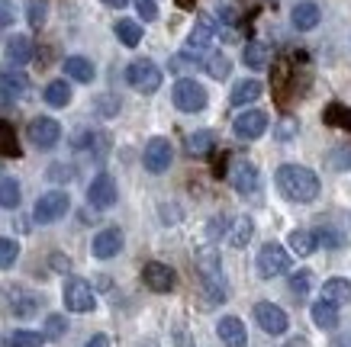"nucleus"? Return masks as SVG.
Segmentation results:
<instances>
[{
	"label": "nucleus",
	"mask_w": 351,
	"mask_h": 347,
	"mask_svg": "<svg viewBox=\"0 0 351 347\" xmlns=\"http://www.w3.org/2000/svg\"><path fill=\"white\" fill-rule=\"evenodd\" d=\"M261 94H265V84L255 81V77H245V81H235L232 84L229 103L232 106H248V103H255V100H261Z\"/></svg>",
	"instance_id": "18"
},
{
	"label": "nucleus",
	"mask_w": 351,
	"mask_h": 347,
	"mask_svg": "<svg viewBox=\"0 0 351 347\" xmlns=\"http://www.w3.org/2000/svg\"><path fill=\"white\" fill-rule=\"evenodd\" d=\"M16 257H20V244L13 238H0V270H10Z\"/></svg>",
	"instance_id": "35"
},
{
	"label": "nucleus",
	"mask_w": 351,
	"mask_h": 347,
	"mask_svg": "<svg viewBox=\"0 0 351 347\" xmlns=\"http://www.w3.org/2000/svg\"><path fill=\"white\" fill-rule=\"evenodd\" d=\"M126 84L138 94H155L161 87V68L152 58H136L126 68Z\"/></svg>",
	"instance_id": "4"
},
{
	"label": "nucleus",
	"mask_w": 351,
	"mask_h": 347,
	"mask_svg": "<svg viewBox=\"0 0 351 347\" xmlns=\"http://www.w3.org/2000/svg\"><path fill=\"white\" fill-rule=\"evenodd\" d=\"M242 62H245V68L261 71V68H267V64H271V49H267L265 42H248L242 49Z\"/></svg>",
	"instance_id": "27"
},
{
	"label": "nucleus",
	"mask_w": 351,
	"mask_h": 347,
	"mask_svg": "<svg viewBox=\"0 0 351 347\" xmlns=\"http://www.w3.org/2000/svg\"><path fill=\"white\" fill-rule=\"evenodd\" d=\"M52 267H55V270H68L71 264H68V257H62V254H55V257H52Z\"/></svg>",
	"instance_id": "44"
},
{
	"label": "nucleus",
	"mask_w": 351,
	"mask_h": 347,
	"mask_svg": "<svg viewBox=\"0 0 351 347\" xmlns=\"http://www.w3.org/2000/svg\"><path fill=\"white\" fill-rule=\"evenodd\" d=\"M62 299H64V309H68V312H77V316H87V312H94V309H97L94 290H90V283H87V280H81V277L64 280Z\"/></svg>",
	"instance_id": "5"
},
{
	"label": "nucleus",
	"mask_w": 351,
	"mask_h": 347,
	"mask_svg": "<svg viewBox=\"0 0 351 347\" xmlns=\"http://www.w3.org/2000/svg\"><path fill=\"white\" fill-rule=\"evenodd\" d=\"M3 344H7V347H43L45 344V335L20 328V331H10V335L3 337Z\"/></svg>",
	"instance_id": "31"
},
{
	"label": "nucleus",
	"mask_w": 351,
	"mask_h": 347,
	"mask_svg": "<svg viewBox=\"0 0 351 347\" xmlns=\"http://www.w3.org/2000/svg\"><path fill=\"white\" fill-rule=\"evenodd\" d=\"M258 183H261V177H258L255 164H252V161H235L232 164V187H235V193L252 196V193L258 190Z\"/></svg>",
	"instance_id": "17"
},
{
	"label": "nucleus",
	"mask_w": 351,
	"mask_h": 347,
	"mask_svg": "<svg viewBox=\"0 0 351 347\" xmlns=\"http://www.w3.org/2000/svg\"><path fill=\"white\" fill-rule=\"evenodd\" d=\"M43 100L52 110H64V106H71V87H68V81H52V84L45 87Z\"/></svg>",
	"instance_id": "28"
},
{
	"label": "nucleus",
	"mask_w": 351,
	"mask_h": 347,
	"mask_svg": "<svg viewBox=\"0 0 351 347\" xmlns=\"http://www.w3.org/2000/svg\"><path fill=\"white\" fill-rule=\"evenodd\" d=\"M113 29H117V39L126 45V49H136V45L142 42V23H136V20H117V26H113Z\"/></svg>",
	"instance_id": "29"
},
{
	"label": "nucleus",
	"mask_w": 351,
	"mask_h": 347,
	"mask_svg": "<svg viewBox=\"0 0 351 347\" xmlns=\"http://www.w3.org/2000/svg\"><path fill=\"white\" fill-rule=\"evenodd\" d=\"M64 74H68L71 81H77V84H94L97 68L84 55H71V58H64Z\"/></svg>",
	"instance_id": "19"
},
{
	"label": "nucleus",
	"mask_w": 351,
	"mask_h": 347,
	"mask_svg": "<svg viewBox=\"0 0 351 347\" xmlns=\"http://www.w3.org/2000/svg\"><path fill=\"white\" fill-rule=\"evenodd\" d=\"M3 52H7V62L29 64V58H32V39H29V36H10Z\"/></svg>",
	"instance_id": "26"
},
{
	"label": "nucleus",
	"mask_w": 351,
	"mask_h": 347,
	"mask_svg": "<svg viewBox=\"0 0 351 347\" xmlns=\"http://www.w3.org/2000/svg\"><path fill=\"white\" fill-rule=\"evenodd\" d=\"M3 299H7V309L20 318L36 316L39 305H43V296L29 293V290H23V286H7V290H3Z\"/></svg>",
	"instance_id": "11"
},
{
	"label": "nucleus",
	"mask_w": 351,
	"mask_h": 347,
	"mask_svg": "<svg viewBox=\"0 0 351 347\" xmlns=\"http://www.w3.org/2000/svg\"><path fill=\"white\" fill-rule=\"evenodd\" d=\"M84 347H110V337H107V335H94Z\"/></svg>",
	"instance_id": "43"
},
{
	"label": "nucleus",
	"mask_w": 351,
	"mask_h": 347,
	"mask_svg": "<svg viewBox=\"0 0 351 347\" xmlns=\"http://www.w3.org/2000/svg\"><path fill=\"white\" fill-rule=\"evenodd\" d=\"M119 200V190H117V180L110 177V174H97L90 180V187H87V203L94 206V209H113Z\"/></svg>",
	"instance_id": "10"
},
{
	"label": "nucleus",
	"mask_w": 351,
	"mask_h": 347,
	"mask_svg": "<svg viewBox=\"0 0 351 347\" xmlns=\"http://www.w3.org/2000/svg\"><path fill=\"white\" fill-rule=\"evenodd\" d=\"M16 20V0H0V29L13 26Z\"/></svg>",
	"instance_id": "39"
},
{
	"label": "nucleus",
	"mask_w": 351,
	"mask_h": 347,
	"mask_svg": "<svg viewBox=\"0 0 351 347\" xmlns=\"http://www.w3.org/2000/svg\"><path fill=\"white\" fill-rule=\"evenodd\" d=\"M132 7H136V13H138V20L142 23L158 20V3H155V0H132Z\"/></svg>",
	"instance_id": "37"
},
{
	"label": "nucleus",
	"mask_w": 351,
	"mask_h": 347,
	"mask_svg": "<svg viewBox=\"0 0 351 347\" xmlns=\"http://www.w3.org/2000/svg\"><path fill=\"white\" fill-rule=\"evenodd\" d=\"M309 286H313V274L309 270H297V274L290 277V293L297 296V299H303L309 293Z\"/></svg>",
	"instance_id": "36"
},
{
	"label": "nucleus",
	"mask_w": 351,
	"mask_h": 347,
	"mask_svg": "<svg viewBox=\"0 0 351 347\" xmlns=\"http://www.w3.org/2000/svg\"><path fill=\"white\" fill-rule=\"evenodd\" d=\"M138 347H158V341H155V337H142V341H138Z\"/></svg>",
	"instance_id": "46"
},
{
	"label": "nucleus",
	"mask_w": 351,
	"mask_h": 347,
	"mask_svg": "<svg viewBox=\"0 0 351 347\" xmlns=\"http://www.w3.org/2000/svg\"><path fill=\"white\" fill-rule=\"evenodd\" d=\"M216 136L210 132V129H203V132H193V136H187V148H191V155H206L210 148H213Z\"/></svg>",
	"instance_id": "34"
},
{
	"label": "nucleus",
	"mask_w": 351,
	"mask_h": 347,
	"mask_svg": "<svg viewBox=\"0 0 351 347\" xmlns=\"http://www.w3.org/2000/svg\"><path fill=\"white\" fill-rule=\"evenodd\" d=\"M174 347H193V337L187 335V331H178V335H174Z\"/></svg>",
	"instance_id": "42"
},
{
	"label": "nucleus",
	"mask_w": 351,
	"mask_h": 347,
	"mask_svg": "<svg viewBox=\"0 0 351 347\" xmlns=\"http://www.w3.org/2000/svg\"><path fill=\"white\" fill-rule=\"evenodd\" d=\"M274 183L280 196L290 203H313L319 196V177L316 170L303 168V164H280L274 174Z\"/></svg>",
	"instance_id": "1"
},
{
	"label": "nucleus",
	"mask_w": 351,
	"mask_h": 347,
	"mask_svg": "<svg viewBox=\"0 0 351 347\" xmlns=\"http://www.w3.org/2000/svg\"><path fill=\"white\" fill-rule=\"evenodd\" d=\"M287 248L297 254V257H309V254L319 248V238H316L313 231H306V229H293L287 235Z\"/></svg>",
	"instance_id": "24"
},
{
	"label": "nucleus",
	"mask_w": 351,
	"mask_h": 347,
	"mask_svg": "<svg viewBox=\"0 0 351 347\" xmlns=\"http://www.w3.org/2000/svg\"><path fill=\"white\" fill-rule=\"evenodd\" d=\"M206 235H210V238H219V235H226V219H223V216H216V219L206 222Z\"/></svg>",
	"instance_id": "41"
},
{
	"label": "nucleus",
	"mask_w": 351,
	"mask_h": 347,
	"mask_svg": "<svg viewBox=\"0 0 351 347\" xmlns=\"http://www.w3.org/2000/svg\"><path fill=\"white\" fill-rule=\"evenodd\" d=\"M271 126V116L261 113V110H242V113L232 119V132L235 138H242V142H255L261 138Z\"/></svg>",
	"instance_id": "9"
},
{
	"label": "nucleus",
	"mask_w": 351,
	"mask_h": 347,
	"mask_svg": "<svg viewBox=\"0 0 351 347\" xmlns=\"http://www.w3.org/2000/svg\"><path fill=\"white\" fill-rule=\"evenodd\" d=\"M319 20H322V10L313 0H300V3H293V10H290V26L297 32H313L319 26Z\"/></svg>",
	"instance_id": "15"
},
{
	"label": "nucleus",
	"mask_w": 351,
	"mask_h": 347,
	"mask_svg": "<svg viewBox=\"0 0 351 347\" xmlns=\"http://www.w3.org/2000/svg\"><path fill=\"white\" fill-rule=\"evenodd\" d=\"M71 209V200H68V193L64 190H49L43 193L39 200H36V209H32V219L39 222V225H52V222L64 219Z\"/></svg>",
	"instance_id": "6"
},
{
	"label": "nucleus",
	"mask_w": 351,
	"mask_h": 347,
	"mask_svg": "<svg viewBox=\"0 0 351 347\" xmlns=\"http://www.w3.org/2000/svg\"><path fill=\"white\" fill-rule=\"evenodd\" d=\"M26 138L39 151H49L62 138V123H55L52 116H36V119H29V126H26Z\"/></svg>",
	"instance_id": "8"
},
{
	"label": "nucleus",
	"mask_w": 351,
	"mask_h": 347,
	"mask_svg": "<svg viewBox=\"0 0 351 347\" xmlns=\"http://www.w3.org/2000/svg\"><path fill=\"white\" fill-rule=\"evenodd\" d=\"M174 164V145L165 136L149 138V145L142 148V168L149 174H165Z\"/></svg>",
	"instance_id": "7"
},
{
	"label": "nucleus",
	"mask_w": 351,
	"mask_h": 347,
	"mask_svg": "<svg viewBox=\"0 0 351 347\" xmlns=\"http://www.w3.org/2000/svg\"><path fill=\"white\" fill-rule=\"evenodd\" d=\"M142 283L149 286L152 293H171L174 286H178V274L171 270L168 264H158L152 261L142 267Z\"/></svg>",
	"instance_id": "12"
},
{
	"label": "nucleus",
	"mask_w": 351,
	"mask_h": 347,
	"mask_svg": "<svg viewBox=\"0 0 351 347\" xmlns=\"http://www.w3.org/2000/svg\"><path fill=\"white\" fill-rule=\"evenodd\" d=\"M20 200H23L20 183H16L13 177L0 180V209H16V206H20Z\"/></svg>",
	"instance_id": "30"
},
{
	"label": "nucleus",
	"mask_w": 351,
	"mask_h": 347,
	"mask_svg": "<svg viewBox=\"0 0 351 347\" xmlns=\"http://www.w3.org/2000/svg\"><path fill=\"white\" fill-rule=\"evenodd\" d=\"M229 71H232V62H229V55L213 52L210 58H206V74H210L213 81H226V77H229Z\"/></svg>",
	"instance_id": "33"
},
{
	"label": "nucleus",
	"mask_w": 351,
	"mask_h": 347,
	"mask_svg": "<svg viewBox=\"0 0 351 347\" xmlns=\"http://www.w3.org/2000/svg\"><path fill=\"white\" fill-rule=\"evenodd\" d=\"M26 90H29V77L23 71H13V68L0 71V94L7 97V100H16V97H23Z\"/></svg>",
	"instance_id": "20"
},
{
	"label": "nucleus",
	"mask_w": 351,
	"mask_h": 347,
	"mask_svg": "<svg viewBox=\"0 0 351 347\" xmlns=\"http://www.w3.org/2000/svg\"><path fill=\"white\" fill-rule=\"evenodd\" d=\"M107 3H110V7H126L129 0H107Z\"/></svg>",
	"instance_id": "47"
},
{
	"label": "nucleus",
	"mask_w": 351,
	"mask_h": 347,
	"mask_svg": "<svg viewBox=\"0 0 351 347\" xmlns=\"http://www.w3.org/2000/svg\"><path fill=\"white\" fill-rule=\"evenodd\" d=\"M49 20V0H26V23L32 29H43Z\"/></svg>",
	"instance_id": "32"
},
{
	"label": "nucleus",
	"mask_w": 351,
	"mask_h": 347,
	"mask_svg": "<svg viewBox=\"0 0 351 347\" xmlns=\"http://www.w3.org/2000/svg\"><path fill=\"white\" fill-rule=\"evenodd\" d=\"M339 347H351V341H341V344Z\"/></svg>",
	"instance_id": "48"
},
{
	"label": "nucleus",
	"mask_w": 351,
	"mask_h": 347,
	"mask_svg": "<svg viewBox=\"0 0 351 347\" xmlns=\"http://www.w3.org/2000/svg\"><path fill=\"white\" fill-rule=\"evenodd\" d=\"M309 316H313V325L322 328V331H335V328H339V305L326 303V299H319V303H313V309H309Z\"/></svg>",
	"instance_id": "21"
},
{
	"label": "nucleus",
	"mask_w": 351,
	"mask_h": 347,
	"mask_svg": "<svg viewBox=\"0 0 351 347\" xmlns=\"http://www.w3.org/2000/svg\"><path fill=\"white\" fill-rule=\"evenodd\" d=\"M255 322L261 325V331L265 335H284L287 331V312L280 309V305L274 303H258L255 305Z\"/></svg>",
	"instance_id": "13"
},
{
	"label": "nucleus",
	"mask_w": 351,
	"mask_h": 347,
	"mask_svg": "<svg viewBox=\"0 0 351 347\" xmlns=\"http://www.w3.org/2000/svg\"><path fill=\"white\" fill-rule=\"evenodd\" d=\"M45 177L52 180V183H68V180L75 177V174H71V168H68V164H52Z\"/></svg>",
	"instance_id": "40"
},
{
	"label": "nucleus",
	"mask_w": 351,
	"mask_h": 347,
	"mask_svg": "<svg viewBox=\"0 0 351 347\" xmlns=\"http://www.w3.org/2000/svg\"><path fill=\"white\" fill-rule=\"evenodd\" d=\"M255 267H258V277H261V280H274V277L290 270V251L277 242L261 244V251H258V257H255Z\"/></svg>",
	"instance_id": "3"
},
{
	"label": "nucleus",
	"mask_w": 351,
	"mask_h": 347,
	"mask_svg": "<svg viewBox=\"0 0 351 347\" xmlns=\"http://www.w3.org/2000/svg\"><path fill=\"white\" fill-rule=\"evenodd\" d=\"M287 347H309V341L303 335H297V337H290L287 341Z\"/></svg>",
	"instance_id": "45"
},
{
	"label": "nucleus",
	"mask_w": 351,
	"mask_h": 347,
	"mask_svg": "<svg viewBox=\"0 0 351 347\" xmlns=\"http://www.w3.org/2000/svg\"><path fill=\"white\" fill-rule=\"evenodd\" d=\"M206 87L200 81H193V77H178L174 87H171V103L178 106L181 113H200L206 110Z\"/></svg>",
	"instance_id": "2"
},
{
	"label": "nucleus",
	"mask_w": 351,
	"mask_h": 347,
	"mask_svg": "<svg viewBox=\"0 0 351 347\" xmlns=\"http://www.w3.org/2000/svg\"><path fill=\"white\" fill-rule=\"evenodd\" d=\"M123 244H126L123 231H119L117 225H110V229H104V231H97V235H94L90 251H94L97 261H110V257H117V254L123 251Z\"/></svg>",
	"instance_id": "14"
},
{
	"label": "nucleus",
	"mask_w": 351,
	"mask_h": 347,
	"mask_svg": "<svg viewBox=\"0 0 351 347\" xmlns=\"http://www.w3.org/2000/svg\"><path fill=\"white\" fill-rule=\"evenodd\" d=\"M216 335L226 347H248V331H245V322L235 316H223L219 325H216Z\"/></svg>",
	"instance_id": "16"
},
{
	"label": "nucleus",
	"mask_w": 351,
	"mask_h": 347,
	"mask_svg": "<svg viewBox=\"0 0 351 347\" xmlns=\"http://www.w3.org/2000/svg\"><path fill=\"white\" fill-rule=\"evenodd\" d=\"M252 235H255V222L248 219V216H239V219L226 229V242L232 244V248H245V244L252 242Z\"/></svg>",
	"instance_id": "25"
},
{
	"label": "nucleus",
	"mask_w": 351,
	"mask_h": 347,
	"mask_svg": "<svg viewBox=\"0 0 351 347\" xmlns=\"http://www.w3.org/2000/svg\"><path fill=\"white\" fill-rule=\"evenodd\" d=\"M64 331H68V322H64V316H49V318H45V337L58 341V337H64Z\"/></svg>",
	"instance_id": "38"
},
{
	"label": "nucleus",
	"mask_w": 351,
	"mask_h": 347,
	"mask_svg": "<svg viewBox=\"0 0 351 347\" xmlns=\"http://www.w3.org/2000/svg\"><path fill=\"white\" fill-rule=\"evenodd\" d=\"M210 42H213V23L210 20H203V23H197L191 29V36H187V55H197L200 52H206L210 49Z\"/></svg>",
	"instance_id": "22"
},
{
	"label": "nucleus",
	"mask_w": 351,
	"mask_h": 347,
	"mask_svg": "<svg viewBox=\"0 0 351 347\" xmlns=\"http://www.w3.org/2000/svg\"><path fill=\"white\" fill-rule=\"evenodd\" d=\"M322 299L332 305H348L351 303V283L345 277H332L322 283Z\"/></svg>",
	"instance_id": "23"
}]
</instances>
